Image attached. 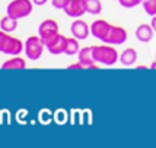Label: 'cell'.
<instances>
[{
    "label": "cell",
    "instance_id": "cell-1",
    "mask_svg": "<svg viewBox=\"0 0 156 148\" xmlns=\"http://www.w3.org/2000/svg\"><path fill=\"white\" fill-rule=\"evenodd\" d=\"M92 52H94V60L98 64H104V66H114L117 61L120 60V55L117 52V49L109 44L105 45H94L92 47Z\"/></svg>",
    "mask_w": 156,
    "mask_h": 148
},
{
    "label": "cell",
    "instance_id": "cell-2",
    "mask_svg": "<svg viewBox=\"0 0 156 148\" xmlns=\"http://www.w3.org/2000/svg\"><path fill=\"white\" fill-rule=\"evenodd\" d=\"M32 9H34L32 0H12L6 7V15L19 20L29 16L32 13Z\"/></svg>",
    "mask_w": 156,
    "mask_h": 148
},
{
    "label": "cell",
    "instance_id": "cell-3",
    "mask_svg": "<svg viewBox=\"0 0 156 148\" xmlns=\"http://www.w3.org/2000/svg\"><path fill=\"white\" fill-rule=\"evenodd\" d=\"M44 48H45V44H44V41L41 39V36H29L27 41H25V49H23V52L27 55L29 60L32 61H37L41 58V55L44 52Z\"/></svg>",
    "mask_w": 156,
    "mask_h": 148
},
{
    "label": "cell",
    "instance_id": "cell-4",
    "mask_svg": "<svg viewBox=\"0 0 156 148\" xmlns=\"http://www.w3.org/2000/svg\"><path fill=\"white\" fill-rule=\"evenodd\" d=\"M57 34H58V23L54 19H45L44 22H41V25L38 26V35L41 36V39L44 41V44L51 41Z\"/></svg>",
    "mask_w": 156,
    "mask_h": 148
},
{
    "label": "cell",
    "instance_id": "cell-5",
    "mask_svg": "<svg viewBox=\"0 0 156 148\" xmlns=\"http://www.w3.org/2000/svg\"><path fill=\"white\" fill-rule=\"evenodd\" d=\"M127 41V31L121 26H115V25H111L108 35H107V39L104 44H109V45H121Z\"/></svg>",
    "mask_w": 156,
    "mask_h": 148
},
{
    "label": "cell",
    "instance_id": "cell-6",
    "mask_svg": "<svg viewBox=\"0 0 156 148\" xmlns=\"http://www.w3.org/2000/svg\"><path fill=\"white\" fill-rule=\"evenodd\" d=\"M109 29H111V23L108 20L98 19L90 25V34H92V36H95L96 39L101 41V42H105Z\"/></svg>",
    "mask_w": 156,
    "mask_h": 148
},
{
    "label": "cell",
    "instance_id": "cell-7",
    "mask_svg": "<svg viewBox=\"0 0 156 148\" xmlns=\"http://www.w3.org/2000/svg\"><path fill=\"white\" fill-rule=\"evenodd\" d=\"M66 45H67V36H64V35H61L58 32L53 39L48 41L45 44V48L48 49V52H51L53 55H60V54H64Z\"/></svg>",
    "mask_w": 156,
    "mask_h": 148
},
{
    "label": "cell",
    "instance_id": "cell-8",
    "mask_svg": "<svg viewBox=\"0 0 156 148\" xmlns=\"http://www.w3.org/2000/svg\"><path fill=\"white\" fill-rule=\"evenodd\" d=\"M64 13L67 15L69 18H75V19L82 18L86 13L83 0H69L67 6L64 7Z\"/></svg>",
    "mask_w": 156,
    "mask_h": 148
},
{
    "label": "cell",
    "instance_id": "cell-9",
    "mask_svg": "<svg viewBox=\"0 0 156 148\" xmlns=\"http://www.w3.org/2000/svg\"><path fill=\"white\" fill-rule=\"evenodd\" d=\"M70 31H72V35L77 38L79 41L86 39L89 35H90V26L85 20H75L70 26Z\"/></svg>",
    "mask_w": 156,
    "mask_h": 148
},
{
    "label": "cell",
    "instance_id": "cell-10",
    "mask_svg": "<svg viewBox=\"0 0 156 148\" xmlns=\"http://www.w3.org/2000/svg\"><path fill=\"white\" fill-rule=\"evenodd\" d=\"M77 60L83 64L85 68H99L96 66L95 60H94V52H92V47H83L80 51L77 52Z\"/></svg>",
    "mask_w": 156,
    "mask_h": 148
},
{
    "label": "cell",
    "instance_id": "cell-11",
    "mask_svg": "<svg viewBox=\"0 0 156 148\" xmlns=\"http://www.w3.org/2000/svg\"><path fill=\"white\" fill-rule=\"evenodd\" d=\"M23 49H25V42H22L19 38L10 36L6 48H5V51H3V54H6V55H19V54H22V51H23Z\"/></svg>",
    "mask_w": 156,
    "mask_h": 148
},
{
    "label": "cell",
    "instance_id": "cell-12",
    "mask_svg": "<svg viewBox=\"0 0 156 148\" xmlns=\"http://www.w3.org/2000/svg\"><path fill=\"white\" fill-rule=\"evenodd\" d=\"M153 34H155V29L152 28V25H147V23H142L136 29V38L140 42H150L153 39Z\"/></svg>",
    "mask_w": 156,
    "mask_h": 148
},
{
    "label": "cell",
    "instance_id": "cell-13",
    "mask_svg": "<svg viewBox=\"0 0 156 148\" xmlns=\"http://www.w3.org/2000/svg\"><path fill=\"white\" fill-rule=\"evenodd\" d=\"M2 68L3 70H25L27 68V60L22 58V57L15 55V57L9 58V60H6L3 62Z\"/></svg>",
    "mask_w": 156,
    "mask_h": 148
},
{
    "label": "cell",
    "instance_id": "cell-14",
    "mask_svg": "<svg viewBox=\"0 0 156 148\" xmlns=\"http://www.w3.org/2000/svg\"><path fill=\"white\" fill-rule=\"evenodd\" d=\"M136 61H137V51L134 48H127L120 54V62L122 66H126V67L133 66Z\"/></svg>",
    "mask_w": 156,
    "mask_h": 148
},
{
    "label": "cell",
    "instance_id": "cell-15",
    "mask_svg": "<svg viewBox=\"0 0 156 148\" xmlns=\"http://www.w3.org/2000/svg\"><path fill=\"white\" fill-rule=\"evenodd\" d=\"M16 28H18V19H15L9 15H6L5 18L0 19V29L2 31H5L7 34H12L16 31Z\"/></svg>",
    "mask_w": 156,
    "mask_h": 148
},
{
    "label": "cell",
    "instance_id": "cell-16",
    "mask_svg": "<svg viewBox=\"0 0 156 148\" xmlns=\"http://www.w3.org/2000/svg\"><path fill=\"white\" fill-rule=\"evenodd\" d=\"M86 13L89 15H99L102 12V3L101 0H83Z\"/></svg>",
    "mask_w": 156,
    "mask_h": 148
},
{
    "label": "cell",
    "instance_id": "cell-17",
    "mask_svg": "<svg viewBox=\"0 0 156 148\" xmlns=\"http://www.w3.org/2000/svg\"><path fill=\"white\" fill-rule=\"evenodd\" d=\"M80 51V45H79V39L77 38H67V45H66V55H77V52Z\"/></svg>",
    "mask_w": 156,
    "mask_h": 148
},
{
    "label": "cell",
    "instance_id": "cell-18",
    "mask_svg": "<svg viewBox=\"0 0 156 148\" xmlns=\"http://www.w3.org/2000/svg\"><path fill=\"white\" fill-rule=\"evenodd\" d=\"M142 5L144 12L149 16H155L156 15V0H143Z\"/></svg>",
    "mask_w": 156,
    "mask_h": 148
},
{
    "label": "cell",
    "instance_id": "cell-19",
    "mask_svg": "<svg viewBox=\"0 0 156 148\" xmlns=\"http://www.w3.org/2000/svg\"><path fill=\"white\" fill-rule=\"evenodd\" d=\"M9 38H10V35L0 29V52H3V51H5L7 42H9Z\"/></svg>",
    "mask_w": 156,
    "mask_h": 148
},
{
    "label": "cell",
    "instance_id": "cell-20",
    "mask_svg": "<svg viewBox=\"0 0 156 148\" xmlns=\"http://www.w3.org/2000/svg\"><path fill=\"white\" fill-rule=\"evenodd\" d=\"M142 2L143 0H118V3H120L122 7H126V9L139 6V5H142Z\"/></svg>",
    "mask_w": 156,
    "mask_h": 148
},
{
    "label": "cell",
    "instance_id": "cell-21",
    "mask_svg": "<svg viewBox=\"0 0 156 148\" xmlns=\"http://www.w3.org/2000/svg\"><path fill=\"white\" fill-rule=\"evenodd\" d=\"M69 0H51V5L55 7V9H61L64 10V7L67 6Z\"/></svg>",
    "mask_w": 156,
    "mask_h": 148
},
{
    "label": "cell",
    "instance_id": "cell-22",
    "mask_svg": "<svg viewBox=\"0 0 156 148\" xmlns=\"http://www.w3.org/2000/svg\"><path fill=\"white\" fill-rule=\"evenodd\" d=\"M67 68L69 70H77V68H85V67H83V64H82L80 61H77V62H75V64H70Z\"/></svg>",
    "mask_w": 156,
    "mask_h": 148
},
{
    "label": "cell",
    "instance_id": "cell-23",
    "mask_svg": "<svg viewBox=\"0 0 156 148\" xmlns=\"http://www.w3.org/2000/svg\"><path fill=\"white\" fill-rule=\"evenodd\" d=\"M34 2V5H37V6H42V5H45L48 0H32Z\"/></svg>",
    "mask_w": 156,
    "mask_h": 148
},
{
    "label": "cell",
    "instance_id": "cell-24",
    "mask_svg": "<svg viewBox=\"0 0 156 148\" xmlns=\"http://www.w3.org/2000/svg\"><path fill=\"white\" fill-rule=\"evenodd\" d=\"M150 25H152V28L155 29V32H156V15L155 16H152V22H150Z\"/></svg>",
    "mask_w": 156,
    "mask_h": 148
},
{
    "label": "cell",
    "instance_id": "cell-25",
    "mask_svg": "<svg viewBox=\"0 0 156 148\" xmlns=\"http://www.w3.org/2000/svg\"><path fill=\"white\" fill-rule=\"evenodd\" d=\"M155 61H156V58H155Z\"/></svg>",
    "mask_w": 156,
    "mask_h": 148
}]
</instances>
